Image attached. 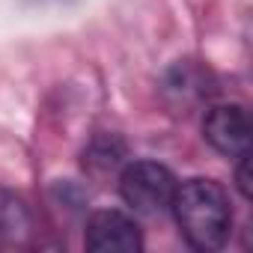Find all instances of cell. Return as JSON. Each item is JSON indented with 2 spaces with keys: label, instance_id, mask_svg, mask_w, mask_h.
Segmentation results:
<instances>
[{
  "label": "cell",
  "instance_id": "3",
  "mask_svg": "<svg viewBox=\"0 0 253 253\" xmlns=\"http://www.w3.org/2000/svg\"><path fill=\"white\" fill-rule=\"evenodd\" d=\"M84 244L92 253H140L143 232L131 214L119 209H98L86 220Z\"/></svg>",
  "mask_w": 253,
  "mask_h": 253
},
{
  "label": "cell",
  "instance_id": "5",
  "mask_svg": "<svg viewBox=\"0 0 253 253\" xmlns=\"http://www.w3.org/2000/svg\"><path fill=\"white\" fill-rule=\"evenodd\" d=\"M125 164V143L116 134H98L86 149H84V167L89 176L104 179Z\"/></svg>",
  "mask_w": 253,
  "mask_h": 253
},
{
  "label": "cell",
  "instance_id": "6",
  "mask_svg": "<svg viewBox=\"0 0 253 253\" xmlns=\"http://www.w3.org/2000/svg\"><path fill=\"white\" fill-rule=\"evenodd\" d=\"M27 229H30L27 206L9 191H0V238H15Z\"/></svg>",
  "mask_w": 253,
  "mask_h": 253
},
{
  "label": "cell",
  "instance_id": "7",
  "mask_svg": "<svg viewBox=\"0 0 253 253\" xmlns=\"http://www.w3.org/2000/svg\"><path fill=\"white\" fill-rule=\"evenodd\" d=\"M250 155H241L238 158V167H235V188H238V194L244 197V200H250L253 197V188H250Z\"/></svg>",
  "mask_w": 253,
  "mask_h": 253
},
{
  "label": "cell",
  "instance_id": "1",
  "mask_svg": "<svg viewBox=\"0 0 253 253\" xmlns=\"http://www.w3.org/2000/svg\"><path fill=\"white\" fill-rule=\"evenodd\" d=\"M170 211L194 250L211 253L220 250L232 235V203L220 182L214 179H188L176 188Z\"/></svg>",
  "mask_w": 253,
  "mask_h": 253
},
{
  "label": "cell",
  "instance_id": "2",
  "mask_svg": "<svg viewBox=\"0 0 253 253\" xmlns=\"http://www.w3.org/2000/svg\"><path fill=\"white\" fill-rule=\"evenodd\" d=\"M119 197L137 214H164L173 206V194L179 188L176 176L158 161H131L119 170Z\"/></svg>",
  "mask_w": 253,
  "mask_h": 253
},
{
  "label": "cell",
  "instance_id": "4",
  "mask_svg": "<svg viewBox=\"0 0 253 253\" xmlns=\"http://www.w3.org/2000/svg\"><path fill=\"white\" fill-rule=\"evenodd\" d=\"M203 137L223 158H241L250 146V122L241 104H214L203 119Z\"/></svg>",
  "mask_w": 253,
  "mask_h": 253
}]
</instances>
